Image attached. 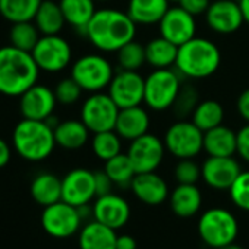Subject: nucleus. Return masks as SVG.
<instances>
[{"label":"nucleus","instance_id":"b1692460","mask_svg":"<svg viewBox=\"0 0 249 249\" xmlns=\"http://www.w3.org/2000/svg\"><path fill=\"white\" fill-rule=\"evenodd\" d=\"M116 230L94 220L79 230V249H116Z\"/></svg>","mask_w":249,"mask_h":249},{"label":"nucleus","instance_id":"c03bdc74","mask_svg":"<svg viewBox=\"0 0 249 249\" xmlns=\"http://www.w3.org/2000/svg\"><path fill=\"white\" fill-rule=\"evenodd\" d=\"M236 108L240 114V117L249 123V88L242 91L240 95L237 97V101H236Z\"/></svg>","mask_w":249,"mask_h":249},{"label":"nucleus","instance_id":"473e14b6","mask_svg":"<svg viewBox=\"0 0 249 249\" xmlns=\"http://www.w3.org/2000/svg\"><path fill=\"white\" fill-rule=\"evenodd\" d=\"M104 172L108 175V178L113 180L114 185L122 186V188H126L131 186L132 179L137 175V170L128 156L126 154H117L113 159L107 160L104 164Z\"/></svg>","mask_w":249,"mask_h":249},{"label":"nucleus","instance_id":"1a4fd4ad","mask_svg":"<svg viewBox=\"0 0 249 249\" xmlns=\"http://www.w3.org/2000/svg\"><path fill=\"white\" fill-rule=\"evenodd\" d=\"M119 110L120 108L108 94L103 91L92 92L81 107V120L92 134L113 131Z\"/></svg>","mask_w":249,"mask_h":249},{"label":"nucleus","instance_id":"6ab92c4d","mask_svg":"<svg viewBox=\"0 0 249 249\" xmlns=\"http://www.w3.org/2000/svg\"><path fill=\"white\" fill-rule=\"evenodd\" d=\"M92 215L94 220L114 230H119L129 221L131 207L123 196L111 192L95 198V202L92 205Z\"/></svg>","mask_w":249,"mask_h":249},{"label":"nucleus","instance_id":"4468645a","mask_svg":"<svg viewBox=\"0 0 249 249\" xmlns=\"http://www.w3.org/2000/svg\"><path fill=\"white\" fill-rule=\"evenodd\" d=\"M159 30L161 37L179 47L196 36V21L195 17L186 12L182 6H175L169 8L166 15L161 18Z\"/></svg>","mask_w":249,"mask_h":249},{"label":"nucleus","instance_id":"393cba45","mask_svg":"<svg viewBox=\"0 0 249 249\" xmlns=\"http://www.w3.org/2000/svg\"><path fill=\"white\" fill-rule=\"evenodd\" d=\"M89 129L79 119H68L59 122L54 128L56 144L65 150H79L89 140Z\"/></svg>","mask_w":249,"mask_h":249},{"label":"nucleus","instance_id":"4c0bfd02","mask_svg":"<svg viewBox=\"0 0 249 249\" xmlns=\"http://www.w3.org/2000/svg\"><path fill=\"white\" fill-rule=\"evenodd\" d=\"M231 202L242 211L249 213V170L240 172L229 189Z\"/></svg>","mask_w":249,"mask_h":249},{"label":"nucleus","instance_id":"7ed1b4c3","mask_svg":"<svg viewBox=\"0 0 249 249\" xmlns=\"http://www.w3.org/2000/svg\"><path fill=\"white\" fill-rule=\"evenodd\" d=\"M54 129L46 120L22 119L12 132L14 150L27 161H43L52 156L56 147Z\"/></svg>","mask_w":249,"mask_h":249},{"label":"nucleus","instance_id":"423d86ee","mask_svg":"<svg viewBox=\"0 0 249 249\" xmlns=\"http://www.w3.org/2000/svg\"><path fill=\"white\" fill-rule=\"evenodd\" d=\"M180 76L182 75L172 68L154 69L145 78L144 104L154 111L172 108L182 87Z\"/></svg>","mask_w":249,"mask_h":249},{"label":"nucleus","instance_id":"ddd939ff","mask_svg":"<svg viewBox=\"0 0 249 249\" xmlns=\"http://www.w3.org/2000/svg\"><path fill=\"white\" fill-rule=\"evenodd\" d=\"M164 141L153 134H145L134 141H131L128 148V156L137 170V173L156 172L161 164L166 154Z\"/></svg>","mask_w":249,"mask_h":249},{"label":"nucleus","instance_id":"a19ab883","mask_svg":"<svg viewBox=\"0 0 249 249\" xmlns=\"http://www.w3.org/2000/svg\"><path fill=\"white\" fill-rule=\"evenodd\" d=\"M237 142H236V154L249 163V123H246L245 126H242L237 132Z\"/></svg>","mask_w":249,"mask_h":249},{"label":"nucleus","instance_id":"9b49d317","mask_svg":"<svg viewBox=\"0 0 249 249\" xmlns=\"http://www.w3.org/2000/svg\"><path fill=\"white\" fill-rule=\"evenodd\" d=\"M31 53L40 71L50 73L66 69L72 62L71 44L59 34L41 36Z\"/></svg>","mask_w":249,"mask_h":249},{"label":"nucleus","instance_id":"72a5a7b5","mask_svg":"<svg viewBox=\"0 0 249 249\" xmlns=\"http://www.w3.org/2000/svg\"><path fill=\"white\" fill-rule=\"evenodd\" d=\"M40 38H41V33L38 31L34 21L12 24L11 31H9L11 46L21 49L24 52H30V53L34 50Z\"/></svg>","mask_w":249,"mask_h":249},{"label":"nucleus","instance_id":"f3484780","mask_svg":"<svg viewBox=\"0 0 249 249\" xmlns=\"http://www.w3.org/2000/svg\"><path fill=\"white\" fill-rule=\"evenodd\" d=\"M205 21L217 34H233L243 25L245 18L236 0H214L205 12Z\"/></svg>","mask_w":249,"mask_h":249},{"label":"nucleus","instance_id":"0eeeda50","mask_svg":"<svg viewBox=\"0 0 249 249\" xmlns=\"http://www.w3.org/2000/svg\"><path fill=\"white\" fill-rule=\"evenodd\" d=\"M71 76L84 91L92 94L108 88L114 76V69L104 56L91 53L81 56L73 62Z\"/></svg>","mask_w":249,"mask_h":249},{"label":"nucleus","instance_id":"ea45409f","mask_svg":"<svg viewBox=\"0 0 249 249\" xmlns=\"http://www.w3.org/2000/svg\"><path fill=\"white\" fill-rule=\"evenodd\" d=\"M175 179L182 185H196L201 179V167L194 159H180L175 166Z\"/></svg>","mask_w":249,"mask_h":249},{"label":"nucleus","instance_id":"e433bc0d","mask_svg":"<svg viewBox=\"0 0 249 249\" xmlns=\"http://www.w3.org/2000/svg\"><path fill=\"white\" fill-rule=\"evenodd\" d=\"M198 92L196 89L189 85V84H185L180 87V91L176 97V101L175 104L172 106L175 114L179 117V119H186L189 114L194 113L195 107L198 106Z\"/></svg>","mask_w":249,"mask_h":249},{"label":"nucleus","instance_id":"dca6fc26","mask_svg":"<svg viewBox=\"0 0 249 249\" xmlns=\"http://www.w3.org/2000/svg\"><path fill=\"white\" fill-rule=\"evenodd\" d=\"M57 104L54 89L36 84L19 97V111L24 119L47 120L53 116Z\"/></svg>","mask_w":249,"mask_h":249},{"label":"nucleus","instance_id":"4be33fe9","mask_svg":"<svg viewBox=\"0 0 249 249\" xmlns=\"http://www.w3.org/2000/svg\"><path fill=\"white\" fill-rule=\"evenodd\" d=\"M172 211L182 218L194 217L202 205V194L196 185L179 183L169 195Z\"/></svg>","mask_w":249,"mask_h":249},{"label":"nucleus","instance_id":"5701e85b","mask_svg":"<svg viewBox=\"0 0 249 249\" xmlns=\"http://www.w3.org/2000/svg\"><path fill=\"white\" fill-rule=\"evenodd\" d=\"M236 132L218 124V126L204 132V151L211 157H231L236 154Z\"/></svg>","mask_w":249,"mask_h":249},{"label":"nucleus","instance_id":"f257e3e1","mask_svg":"<svg viewBox=\"0 0 249 249\" xmlns=\"http://www.w3.org/2000/svg\"><path fill=\"white\" fill-rule=\"evenodd\" d=\"M137 24L128 12L117 9H98L88 22L84 36L104 53H116L124 44L135 40Z\"/></svg>","mask_w":249,"mask_h":249},{"label":"nucleus","instance_id":"2f4dec72","mask_svg":"<svg viewBox=\"0 0 249 249\" xmlns=\"http://www.w3.org/2000/svg\"><path fill=\"white\" fill-rule=\"evenodd\" d=\"M191 116H192V122L202 132H205L218 126V124H223L224 108L215 100H204L198 103V106L195 107Z\"/></svg>","mask_w":249,"mask_h":249},{"label":"nucleus","instance_id":"39448f33","mask_svg":"<svg viewBox=\"0 0 249 249\" xmlns=\"http://www.w3.org/2000/svg\"><path fill=\"white\" fill-rule=\"evenodd\" d=\"M198 233L201 240L214 249L236 242L239 224L236 217L226 208L214 207L202 213L198 221Z\"/></svg>","mask_w":249,"mask_h":249},{"label":"nucleus","instance_id":"79ce46f5","mask_svg":"<svg viewBox=\"0 0 249 249\" xmlns=\"http://www.w3.org/2000/svg\"><path fill=\"white\" fill-rule=\"evenodd\" d=\"M210 5L211 0H179V6H182L186 12H189L195 18L199 15H205Z\"/></svg>","mask_w":249,"mask_h":249},{"label":"nucleus","instance_id":"de8ad7c7","mask_svg":"<svg viewBox=\"0 0 249 249\" xmlns=\"http://www.w3.org/2000/svg\"><path fill=\"white\" fill-rule=\"evenodd\" d=\"M237 2L240 5V9H242L245 22H248V25H249V0H237Z\"/></svg>","mask_w":249,"mask_h":249},{"label":"nucleus","instance_id":"f03ea898","mask_svg":"<svg viewBox=\"0 0 249 249\" xmlns=\"http://www.w3.org/2000/svg\"><path fill=\"white\" fill-rule=\"evenodd\" d=\"M40 68L33 53L14 46L0 47V94L6 97H21L37 84Z\"/></svg>","mask_w":249,"mask_h":249},{"label":"nucleus","instance_id":"f8f14e48","mask_svg":"<svg viewBox=\"0 0 249 249\" xmlns=\"http://www.w3.org/2000/svg\"><path fill=\"white\" fill-rule=\"evenodd\" d=\"M107 94L119 108L141 106L144 103L145 78L138 71H123L114 73Z\"/></svg>","mask_w":249,"mask_h":249},{"label":"nucleus","instance_id":"49530a36","mask_svg":"<svg viewBox=\"0 0 249 249\" xmlns=\"http://www.w3.org/2000/svg\"><path fill=\"white\" fill-rule=\"evenodd\" d=\"M116 249H137V240L131 234H120L116 240Z\"/></svg>","mask_w":249,"mask_h":249},{"label":"nucleus","instance_id":"a878e982","mask_svg":"<svg viewBox=\"0 0 249 249\" xmlns=\"http://www.w3.org/2000/svg\"><path fill=\"white\" fill-rule=\"evenodd\" d=\"M170 8V0H129L128 15L137 25H154Z\"/></svg>","mask_w":249,"mask_h":249},{"label":"nucleus","instance_id":"3c124183","mask_svg":"<svg viewBox=\"0 0 249 249\" xmlns=\"http://www.w3.org/2000/svg\"><path fill=\"white\" fill-rule=\"evenodd\" d=\"M170 2H179V0H170Z\"/></svg>","mask_w":249,"mask_h":249},{"label":"nucleus","instance_id":"c85d7f7f","mask_svg":"<svg viewBox=\"0 0 249 249\" xmlns=\"http://www.w3.org/2000/svg\"><path fill=\"white\" fill-rule=\"evenodd\" d=\"M179 47L164 37H157L145 44L147 63L154 69H167L175 66Z\"/></svg>","mask_w":249,"mask_h":249},{"label":"nucleus","instance_id":"c756f323","mask_svg":"<svg viewBox=\"0 0 249 249\" xmlns=\"http://www.w3.org/2000/svg\"><path fill=\"white\" fill-rule=\"evenodd\" d=\"M66 24L79 30L82 34L95 14V0H60L59 2Z\"/></svg>","mask_w":249,"mask_h":249},{"label":"nucleus","instance_id":"8fccbe9b","mask_svg":"<svg viewBox=\"0 0 249 249\" xmlns=\"http://www.w3.org/2000/svg\"><path fill=\"white\" fill-rule=\"evenodd\" d=\"M98 2H108V0H98Z\"/></svg>","mask_w":249,"mask_h":249},{"label":"nucleus","instance_id":"58836bf2","mask_svg":"<svg viewBox=\"0 0 249 249\" xmlns=\"http://www.w3.org/2000/svg\"><path fill=\"white\" fill-rule=\"evenodd\" d=\"M82 88L79 87V84L72 78H63L57 82L56 88H54V94L57 98V103L63 104V106H71L75 104L81 95H82Z\"/></svg>","mask_w":249,"mask_h":249},{"label":"nucleus","instance_id":"a18cd8bd","mask_svg":"<svg viewBox=\"0 0 249 249\" xmlns=\"http://www.w3.org/2000/svg\"><path fill=\"white\" fill-rule=\"evenodd\" d=\"M12 159V148L8 144V141H5L3 138H0V169H3L9 164Z\"/></svg>","mask_w":249,"mask_h":249},{"label":"nucleus","instance_id":"aec40b11","mask_svg":"<svg viewBox=\"0 0 249 249\" xmlns=\"http://www.w3.org/2000/svg\"><path fill=\"white\" fill-rule=\"evenodd\" d=\"M134 195L147 205H160L169 199V186L156 172L137 173L129 186Z\"/></svg>","mask_w":249,"mask_h":249},{"label":"nucleus","instance_id":"bb28decb","mask_svg":"<svg viewBox=\"0 0 249 249\" xmlns=\"http://www.w3.org/2000/svg\"><path fill=\"white\" fill-rule=\"evenodd\" d=\"M30 192L37 204L43 207L52 205L62 199V179L49 172L40 173L33 179Z\"/></svg>","mask_w":249,"mask_h":249},{"label":"nucleus","instance_id":"7c9ffc66","mask_svg":"<svg viewBox=\"0 0 249 249\" xmlns=\"http://www.w3.org/2000/svg\"><path fill=\"white\" fill-rule=\"evenodd\" d=\"M43 0H0V15L11 24L34 21Z\"/></svg>","mask_w":249,"mask_h":249},{"label":"nucleus","instance_id":"412c9836","mask_svg":"<svg viewBox=\"0 0 249 249\" xmlns=\"http://www.w3.org/2000/svg\"><path fill=\"white\" fill-rule=\"evenodd\" d=\"M150 129V116L142 106H134L120 108L116 120L114 131L124 141H134L145 134Z\"/></svg>","mask_w":249,"mask_h":249},{"label":"nucleus","instance_id":"20e7f679","mask_svg":"<svg viewBox=\"0 0 249 249\" xmlns=\"http://www.w3.org/2000/svg\"><path fill=\"white\" fill-rule=\"evenodd\" d=\"M221 63V53L215 43L204 37H194L179 46L175 68L189 79H204L217 72Z\"/></svg>","mask_w":249,"mask_h":249},{"label":"nucleus","instance_id":"09e8293b","mask_svg":"<svg viewBox=\"0 0 249 249\" xmlns=\"http://www.w3.org/2000/svg\"><path fill=\"white\" fill-rule=\"evenodd\" d=\"M218 249H245V248H242V246H239V245H236V243L233 242V243H229V245L221 246V248H218Z\"/></svg>","mask_w":249,"mask_h":249},{"label":"nucleus","instance_id":"f704fd0d","mask_svg":"<svg viewBox=\"0 0 249 249\" xmlns=\"http://www.w3.org/2000/svg\"><path fill=\"white\" fill-rule=\"evenodd\" d=\"M91 148L95 157L107 161L122 153V138L114 129L97 132L91 140Z\"/></svg>","mask_w":249,"mask_h":249},{"label":"nucleus","instance_id":"a211bd4d","mask_svg":"<svg viewBox=\"0 0 249 249\" xmlns=\"http://www.w3.org/2000/svg\"><path fill=\"white\" fill-rule=\"evenodd\" d=\"M240 172L242 169L236 161L234 156L231 157L208 156V159L201 166L202 180L210 188L217 191H229Z\"/></svg>","mask_w":249,"mask_h":249},{"label":"nucleus","instance_id":"2eb2a0df","mask_svg":"<svg viewBox=\"0 0 249 249\" xmlns=\"http://www.w3.org/2000/svg\"><path fill=\"white\" fill-rule=\"evenodd\" d=\"M95 194L94 172L88 169H73L62 179V199L73 207L89 204Z\"/></svg>","mask_w":249,"mask_h":249},{"label":"nucleus","instance_id":"c9c22d12","mask_svg":"<svg viewBox=\"0 0 249 249\" xmlns=\"http://www.w3.org/2000/svg\"><path fill=\"white\" fill-rule=\"evenodd\" d=\"M117 63L123 71H140L145 63V46L132 40L128 44H124L120 50L116 52Z\"/></svg>","mask_w":249,"mask_h":249},{"label":"nucleus","instance_id":"6e6552de","mask_svg":"<svg viewBox=\"0 0 249 249\" xmlns=\"http://www.w3.org/2000/svg\"><path fill=\"white\" fill-rule=\"evenodd\" d=\"M166 150L176 159H195L204 150V132L186 119H179L164 134Z\"/></svg>","mask_w":249,"mask_h":249},{"label":"nucleus","instance_id":"9d476101","mask_svg":"<svg viewBox=\"0 0 249 249\" xmlns=\"http://www.w3.org/2000/svg\"><path fill=\"white\" fill-rule=\"evenodd\" d=\"M82 217L78 207H73L63 199L44 207L41 214V226L47 234L56 239L73 236L81 229Z\"/></svg>","mask_w":249,"mask_h":249},{"label":"nucleus","instance_id":"37998d69","mask_svg":"<svg viewBox=\"0 0 249 249\" xmlns=\"http://www.w3.org/2000/svg\"><path fill=\"white\" fill-rule=\"evenodd\" d=\"M94 180H95V194H97V196H103V195H107V194L113 192L114 183L108 178V175L104 172V169L94 172Z\"/></svg>","mask_w":249,"mask_h":249},{"label":"nucleus","instance_id":"cd10ccee","mask_svg":"<svg viewBox=\"0 0 249 249\" xmlns=\"http://www.w3.org/2000/svg\"><path fill=\"white\" fill-rule=\"evenodd\" d=\"M34 24L37 25L41 36L59 34L66 24L59 2H54V0H43L36 14Z\"/></svg>","mask_w":249,"mask_h":249}]
</instances>
